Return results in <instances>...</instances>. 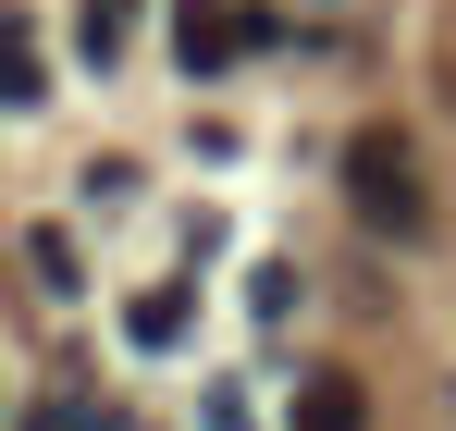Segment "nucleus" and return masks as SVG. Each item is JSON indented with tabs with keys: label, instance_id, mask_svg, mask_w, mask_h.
Here are the masks:
<instances>
[{
	"label": "nucleus",
	"instance_id": "f257e3e1",
	"mask_svg": "<svg viewBox=\"0 0 456 431\" xmlns=\"http://www.w3.org/2000/svg\"><path fill=\"white\" fill-rule=\"evenodd\" d=\"M346 198H358V222H370V234H419V222H432L419 160H407V136H382V124L346 148Z\"/></svg>",
	"mask_w": 456,
	"mask_h": 431
},
{
	"label": "nucleus",
	"instance_id": "f03ea898",
	"mask_svg": "<svg viewBox=\"0 0 456 431\" xmlns=\"http://www.w3.org/2000/svg\"><path fill=\"white\" fill-rule=\"evenodd\" d=\"M247 50H272V12L259 0H173V62L185 74H223Z\"/></svg>",
	"mask_w": 456,
	"mask_h": 431
},
{
	"label": "nucleus",
	"instance_id": "7ed1b4c3",
	"mask_svg": "<svg viewBox=\"0 0 456 431\" xmlns=\"http://www.w3.org/2000/svg\"><path fill=\"white\" fill-rule=\"evenodd\" d=\"M284 431H370V394H358V370H308Z\"/></svg>",
	"mask_w": 456,
	"mask_h": 431
},
{
	"label": "nucleus",
	"instance_id": "20e7f679",
	"mask_svg": "<svg viewBox=\"0 0 456 431\" xmlns=\"http://www.w3.org/2000/svg\"><path fill=\"white\" fill-rule=\"evenodd\" d=\"M50 99V62H37V25L0 0V111H37Z\"/></svg>",
	"mask_w": 456,
	"mask_h": 431
},
{
	"label": "nucleus",
	"instance_id": "39448f33",
	"mask_svg": "<svg viewBox=\"0 0 456 431\" xmlns=\"http://www.w3.org/2000/svg\"><path fill=\"white\" fill-rule=\"evenodd\" d=\"M124 333H136V346H185V284H149L124 308Z\"/></svg>",
	"mask_w": 456,
	"mask_h": 431
},
{
	"label": "nucleus",
	"instance_id": "423d86ee",
	"mask_svg": "<svg viewBox=\"0 0 456 431\" xmlns=\"http://www.w3.org/2000/svg\"><path fill=\"white\" fill-rule=\"evenodd\" d=\"M124 37H136V0H86V12H75V50H86V62H111Z\"/></svg>",
	"mask_w": 456,
	"mask_h": 431
},
{
	"label": "nucleus",
	"instance_id": "0eeeda50",
	"mask_svg": "<svg viewBox=\"0 0 456 431\" xmlns=\"http://www.w3.org/2000/svg\"><path fill=\"white\" fill-rule=\"evenodd\" d=\"M25 259H37V284H50V296L86 284V272H75V234H25Z\"/></svg>",
	"mask_w": 456,
	"mask_h": 431
},
{
	"label": "nucleus",
	"instance_id": "6e6552de",
	"mask_svg": "<svg viewBox=\"0 0 456 431\" xmlns=\"http://www.w3.org/2000/svg\"><path fill=\"white\" fill-rule=\"evenodd\" d=\"M25 431H86V394H50V407H37Z\"/></svg>",
	"mask_w": 456,
	"mask_h": 431
}]
</instances>
